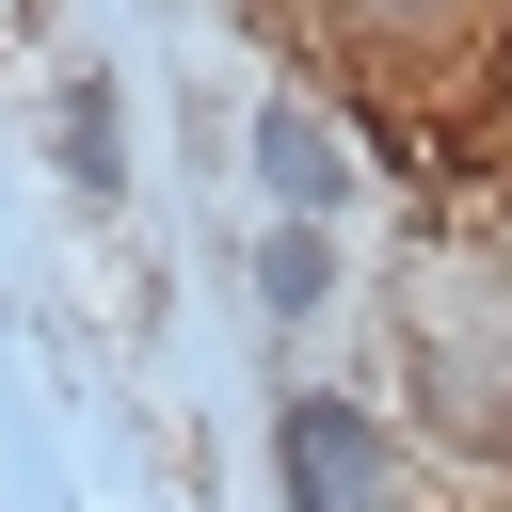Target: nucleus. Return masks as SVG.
<instances>
[{
  "instance_id": "39448f33",
  "label": "nucleus",
  "mask_w": 512,
  "mask_h": 512,
  "mask_svg": "<svg viewBox=\"0 0 512 512\" xmlns=\"http://www.w3.org/2000/svg\"><path fill=\"white\" fill-rule=\"evenodd\" d=\"M320 288H336V240H320V224H272V240H256V304H272V320H304Z\"/></svg>"
},
{
  "instance_id": "20e7f679",
  "label": "nucleus",
  "mask_w": 512,
  "mask_h": 512,
  "mask_svg": "<svg viewBox=\"0 0 512 512\" xmlns=\"http://www.w3.org/2000/svg\"><path fill=\"white\" fill-rule=\"evenodd\" d=\"M64 176H80V192H128V128H112V80H64Z\"/></svg>"
},
{
  "instance_id": "7ed1b4c3",
  "label": "nucleus",
  "mask_w": 512,
  "mask_h": 512,
  "mask_svg": "<svg viewBox=\"0 0 512 512\" xmlns=\"http://www.w3.org/2000/svg\"><path fill=\"white\" fill-rule=\"evenodd\" d=\"M256 176H272V208H288V224H320V208H336V144H320V112H288V96H272V112H256Z\"/></svg>"
},
{
  "instance_id": "f03ea898",
  "label": "nucleus",
  "mask_w": 512,
  "mask_h": 512,
  "mask_svg": "<svg viewBox=\"0 0 512 512\" xmlns=\"http://www.w3.org/2000/svg\"><path fill=\"white\" fill-rule=\"evenodd\" d=\"M304 16H320L352 64H384V80H400V64H448V48L496 32V0H304Z\"/></svg>"
},
{
  "instance_id": "423d86ee",
  "label": "nucleus",
  "mask_w": 512,
  "mask_h": 512,
  "mask_svg": "<svg viewBox=\"0 0 512 512\" xmlns=\"http://www.w3.org/2000/svg\"><path fill=\"white\" fill-rule=\"evenodd\" d=\"M496 208H512V192H496Z\"/></svg>"
},
{
  "instance_id": "f257e3e1",
  "label": "nucleus",
  "mask_w": 512,
  "mask_h": 512,
  "mask_svg": "<svg viewBox=\"0 0 512 512\" xmlns=\"http://www.w3.org/2000/svg\"><path fill=\"white\" fill-rule=\"evenodd\" d=\"M272 480H288V512H416L400 496V448H384V416L352 384H304L272 416Z\"/></svg>"
}]
</instances>
